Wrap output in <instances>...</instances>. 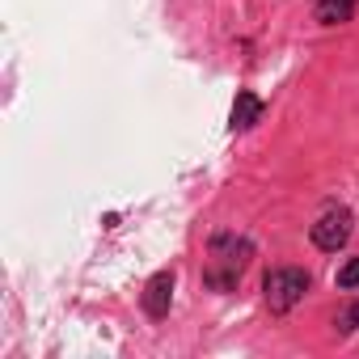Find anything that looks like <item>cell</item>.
<instances>
[{
	"instance_id": "6da1fadb",
	"label": "cell",
	"mask_w": 359,
	"mask_h": 359,
	"mask_svg": "<svg viewBox=\"0 0 359 359\" xmlns=\"http://www.w3.org/2000/svg\"><path fill=\"white\" fill-rule=\"evenodd\" d=\"M250 258H254V245L245 237H233V233L212 237V271H208V283L212 287H233L241 279V271L250 266Z\"/></svg>"
},
{
	"instance_id": "7a4b0ae2",
	"label": "cell",
	"mask_w": 359,
	"mask_h": 359,
	"mask_svg": "<svg viewBox=\"0 0 359 359\" xmlns=\"http://www.w3.org/2000/svg\"><path fill=\"white\" fill-rule=\"evenodd\" d=\"M304 292H309V275H304L300 266H275V271L262 279V296H266L271 313L296 309V304L304 300Z\"/></svg>"
},
{
	"instance_id": "3957f363",
	"label": "cell",
	"mask_w": 359,
	"mask_h": 359,
	"mask_svg": "<svg viewBox=\"0 0 359 359\" xmlns=\"http://www.w3.org/2000/svg\"><path fill=\"white\" fill-rule=\"evenodd\" d=\"M351 241V212H325L317 224H313V245L325 250V254H338L342 245Z\"/></svg>"
},
{
	"instance_id": "277c9868",
	"label": "cell",
	"mask_w": 359,
	"mask_h": 359,
	"mask_svg": "<svg viewBox=\"0 0 359 359\" xmlns=\"http://www.w3.org/2000/svg\"><path fill=\"white\" fill-rule=\"evenodd\" d=\"M169 300H173V271H156L144 287V313L161 321L169 313Z\"/></svg>"
},
{
	"instance_id": "5b68a950",
	"label": "cell",
	"mask_w": 359,
	"mask_h": 359,
	"mask_svg": "<svg viewBox=\"0 0 359 359\" xmlns=\"http://www.w3.org/2000/svg\"><path fill=\"white\" fill-rule=\"evenodd\" d=\"M262 110H266V106H262V97H258V93H250V89H241V93H237V102H233V118H229V127H233V131H250V127L262 118Z\"/></svg>"
},
{
	"instance_id": "8992f818",
	"label": "cell",
	"mask_w": 359,
	"mask_h": 359,
	"mask_svg": "<svg viewBox=\"0 0 359 359\" xmlns=\"http://www.w3.org/2000/svg\"><path fill=\"white\" fill-rule=\"evenodd\" d=\"M355 5H359V0H317V22L342 26V22L355 18Z\"/></svg>"
},
{
	"instance_id": "52a82bcc",
	"label": "cell",
	"mask_w": 359,
	"mask_h": 359,
	"mask_svg": "<svg viewBox=\"0 0 359 359\" xmlns=\"http://www.w3.org/2000/svg\"><path fill=\"white\" fill-rule=\"evenodd\" d=\"M338 287L342 292H351V287H359V258H351L342 271H338Z\"/></svg>"
}]
</instances>
